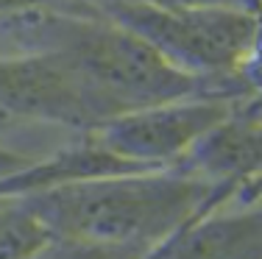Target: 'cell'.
<instances>
[{
    "label": "cell",
    "mask_w": 262,
    "mask_h": 259,
    "mask_svg": "<svg viewBox=\"0 0 262 259\" xmlns=\"http://www.w3.org/2000/svg\"><path fill=\"white\" fill-rule=\"evenodd\" d=\"M212 190L190 176L117 173L59 184L28 195L26 206L53 237L131 243L154 248L190 226Z\"/></svg>",
    "instance_id": "1"
},
{
    "label": "cell",
    "mask_w": 262,
    "mask_h": 259,
    "mask_svg": "<svg viewBox=\"0 0 262 259\" xmlns=\"http://www.w3.org/2000/svg\"><path fill=\"white\" fill-rule=\"evenodd\" d=\"M103 14L134 31L176 67L207 76L226 73L254 53L259 22L243 9H157L137 0H103Z\"/></svg>",
    "instance_id": "2"
},
{
    "label": "cell",
    "mask_w": 262,
    "mask_h": 259,
    "mask_svg": "<svg viewBox=\"0 0 262 259\" xmlns=\"http://www.w3.org/2000/svg\"><path fill=\"white\" fill-rule=\"evenodd\" d=\"M0 114L101 128L120 117V109L70 59L28 53L0 59Z\"/></svg>",
    "instance_id": "3"
},
{
    "label": "cell",
    "mask_w": 262,
    "mask_h": 259,
    "mask_svg": "<svg viewBox=\"0 0 262 259\" xmlns=\"http://www.w3.org/2000/svg\"><path fill=\"white\" fill-rule=\"evenodd\" d=\"M229 120V103L221 98H187V101L145 106L126 112L98 128V143L142 168L173 159L201 145L215 128Z\"/></svg>",
    "instance_id": "4"
},
{
    "label": "cell",
    "mask_w": 262,
    "mask_h": 259,
    "mask_svg": "<svg viewBox=\"0 0 262 259\" xmlns=\"http://www.w3.org/2000/svg\"><path fill=\"white\" fill-rule=\"evenodd\" d=\"M201 164L209 170H262V128H234L229 120L201 143Z\"/></svg>",
    "instance_id": "5"
},
{
    "label": "cell",
    "mask_w": 262,
    "mask_h": 259,
    "mask_svg": "<svg viewBox=\"0 0 262 259\" xmlns=\"http://www.w3.org/2000/svg\"><path fill=\"white\" fill-rule=\"evenodd\" d=\"M51 240L48 226L26 203L0 209V259H36Z\"/></svg>",
    "instance_id": "6"
},
{
    "label": "cell",
    "mask_w": 262,
    "mask_h": 259,
    "mask_svg": "<svg viewBox=\"0 0 262 259\" xmlns=\"http://www.w3.org/2000/svg\"><path fill=\"white\" fill-rule=\"evenodd\" d=\"M154 248L131 243H103V240L53 237L36 259H148Z\"/></svg>",
    "instance_id": "7"
},
{
    "label": "cell",
    "mask_w": 262,
    "mask_h": 259,
    "mask_svg": "<svg viewBox=\"0 0 262 259\" xmlns=\"http://www.w3.org/2000/svg\"><path fill=\"white\" fill-rule=\"evenodd\" d=\"M61 0H0V14L11 17L20 11H31V9H42V6H56Z\"/></svg>",
    "instance_id": "8"
},
{
    "label": "cell",
    "mask_w": 262,
    "mask_h": 259,
    "mask_svg": "<svg viewBox=\"0 0 262 259\" xmlns=\"http://www.w3.org/2000/svg\"><path fill=\"white\" fill-rule=\"evenodd\" d=\"M26 168H31V164L23 156H14V153H9L6 148H0V178L14 176V173H20V170H26Z\"/></svg>",
    "instance_id": "9"
}]
</instances>
